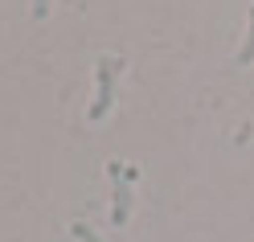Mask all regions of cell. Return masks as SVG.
Listing matches in <instances>:
<instances>
[{
  "mask_svg": "<svg viewBox=\"0 0 254 242\" xmlns=\"http://www.w3.org/2000/svg\"><path fill=\"white\" fill-rule=\"evenodd\" d=\"M115 74H119V62L103 58L99 62V99L90 103V119H107L111 103H115Z\"/></svg>",
  "mask_w": 254,
  "mask_h": 242,
  "instance_id": "cell-1",
  "label": "cell"
},
{
  "mask_svg": "<svg viewBox=\"0 0 254 242\" xmlns=\"http://www.w3.org/2000/svg\"><path fill=\"white\" fill-rule=\"evenodd\" d=\"M127 214H131V181L127 176H119V189H115V205H111V226H119L127 222Z\"/></svg>",
  "mask_w": 254,
  "mask_h": 242,
  "instance_id": "cell-2",
  "label": "cell"
},
{
  "mask_svg": "<svg viewBox=\"0 0 254 242\" xmlns=\"http://www.w3.org/2000/svg\"><path fill=\"white\" fill-rule=\"evenodd\" d=\"M238 62H242V66L254 62V8H250V33H246V41H242V50H238Z\"/></svg>",
  "mask_w": 254,
  "mask_h": 242,
  "instance_id": "cell-3",
  "label": "cell"
},
{
  "mask_svg": "<svg viewBox=\"0 0 254 242\" xmlns=\"http://www.w3.org/2000/svg\"><path fill=\"white\" fill-rule=\"evenodd\" d=\"M70 234H74L78 242H99V234H94V230H90L86 222H74V226H70Z\"/></svg>",
  "mask_w": 254,
  "mask_h": 242,
  "instance_id": "cell-4",
  "label": "cell"
},
{
  "mask_svg": "<svg viewBox=\"0 0 254 242\" xmlns=\"http://www.w3.org/2000/svg\"><path fill=\"white\" fill-rule=\"evenodd\" d=\"M50 12V0H33V17H45Z\"/></svg>",
  "mask_w": 254,
  "mask_h": 242,
  "instance_id": "cell-5",
  "label": "cell"
}]
</instances>
